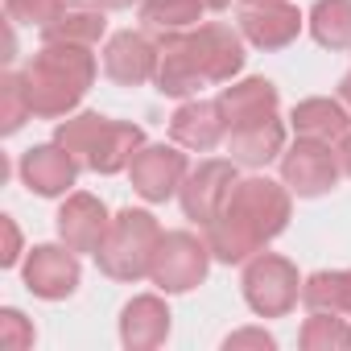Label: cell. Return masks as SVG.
I'll list each match as a JSON object with an SVG mask.
<instances>
[{"instance_id": "8992f818", "label": "cell", "mask_w": 351, "mask_h": 351, "mask_svg": "<svg viewBox=\"0 0 351 351\" xmlns=\"http://www.w3.org/2000/svg\"><path fill=\"white\" fill-rule=\"evenodd\" d=\"M339 178H343V157H339V145L298 136V141L281 153V182H285L298 199L330 195V191L339 186Z\"/></svg>"}, {"instance_id": "1f68e13d", "label": "cell", "mask_w": 351, "mask_h": 351, "mask_svg": "<svg viewBox=\"0 0 351 351\" xmlns=\"http://www.w3.org/2000/svg\"><path fill=\"white\" fill-rule=\"evenodd\" d=\"M0 232H5V252H0V265H5V269H17V265H21V252H25L17 219H13V215H5V219H0Z\"/></svg>"}, {"instance_id": "9a60e30c", "label": "cell", "mask_w": 351, "mask_h": 351, "mask_svg": "<svg viewBox=\"0 0 351 351\" xmlns=\"http://www.w3.org/2000/svg\"><path fill=\"white\" fill-rule=\"evenodd\" d=\"M169 326H173V314L157 293H136L124 310H120V343L128 351H153L169 339Z\"/></svg>"}, {"instance_id": "603a6c76", "label": "cell", "mask_w": 351, "mask_h": 351, "mask_svg": "<svg viewBox=\"0 0 351 351\" xmlns=\"http://www.w3.org/2000/svg\"><path fill=\"white\" fill-rule=\"evenodd\" d=\"M302 306L351 318V269H318L302 281Z\"/></svg>"}, {"instance_id": "7402d4cb", "label": "cell", "mask_w": 351, "mask_h": 351, "mask_svg": "<svg viewBox=\"0 0 351 351\" xmlns=\"http://www.w3.org/2000/svg\"><path fill=\"white\" fill-rule=\"evenodd\" d=\"M108 9H99L95 0L91 5H62V13L42 25V42H62V46H99V38L108 34Z\"/></svg>"}, {"instance_id": "8fae6325", "label": "cell", "mask_w": 351, "mask_h": 351, "mask_svg": "<svg viewBox=\"0 0 351 351\" xmlns=\"http://www.w3.org/2000/svg\"><path fill=\"white\" fill-rule=\"evenodd\" d=\"M302 25L306 17L289 0H240L236 5V29L256 50H285L289 42H298Z\"/></svg>"}, {"instance_id": "484cf974", "label": "cell", "mask_w": 351, "mask_h": 351, "mask_svg": "<svg viewBox=\"0 0 351 351\" xmlns=\"http://www.w3.org/2000/svg\"><path fill=\"white\" fill-rule=\"evenodd\" d=\"M298 343H302V351H351V322L343 314L310 310V318L302 322Z\"/></svg>"}, {"instance_id": "7c38bea8", "label": "cell", "mask_w": 351, "mask_h": 351, "mask_svg": "<svg viewBox=\"0 0 351 351\" xmlns=\"http://www.w3.org/2000/svg\"><path fill=\"white\" fill-rule=\"evenodd\" d=\"M161 42L149 38V29H120L104 46V75L120 87H141L157 75Z\"/></svg>"}, {"instance_id": "4fadbf2b", "label": "cell", "mask_w": 351, "mask_h": 351, "mask_svg": "<svg viewBox=\"0 0 351 351\" xmlns=\"http://www.w3.org/2000/svg\"><path fill=\"white\" fill-rule=\"evenodd\" d=\"M54 228H58V240L66 248H75L79 256L83 252L95 256L99 244H104V236H108V228H112V215H108L104 199H95L87 191H71L62 199L58 215H54Z\"/></svg>"}, {"instance_id": "f546056e", "label": "cell", "mask_w": 351, "mask_h": 351, "mask_svg": "<svg viewBox=\"0 0 351 351\" xmlns=\"http://www.w3.org/2000/svg\"><path fill=\"white\" fill-rule=\"evenodd\" d=\"M34 339H38V330L21 310H13V306L0 310V347L5 351H29Z\"/></svg>"}, {"instance_id": "d6a6232c", "label": "cell", "mask_w": 351, "mask_h": 351, "mask_svg": "<svg viewBox=\"0 0 351 351\" xmlns=\"http://www.w3.org/2000/svg\"><path fill=\"white\" fill-rule=\"evenodd\" d=\"M339 99L347 104V112H351V71L343 75V83H339Z\"/></svg>"}, {"instance_id": "d6986e66", "label": "cell", "mask_w": 351, "mask_h": 351, "mask_svg": "<svg viewBox=\"0 0 351 351\" xmlns=\"http://www.w3.org/2000/svg\"><path fill=\"white\" fill-rule=\"evenodd\" d=\"M145 145V128L141 124H128V120H104L91 153H87V169L91 173H104V178H112V173L128 169L132 157L141 153Z\"/></svg>"}, {"instance_id": "4316f807", "label": "cell", "mask_w": 351, "mask_h": 351, "mask_svg": "<svg viewBox=\"0 0 351 351\" xmlns=\"http://www.w3.org/2000/svg\"><path fill=\"white\" fill-rule=\"evenodd\" d=\"M104 120H108V116H99V112H71V116H62V120L54 124V141L79 161V169H87V153H91V145H95Z\"/></svg>"}, {"instance_id": "ba28073f", "label": "cell", "mask_w": 351, "mask_h": 351, "mask_svg": "<svg viewBox=\"0 0 351 351\" xmlns=\"http://www.w3.org/2000/svg\"><path fill=\"white\" fill-rule=\"evenodd\" d=\"M236 182H240V165H236L232 157L199 161V165L186 173L182 191H178L182 215H186V219H195L199 228H207V223L223 211V203H228V195H232V186H236Z\"/></svg>"}, {"instance_id": "7a4b0ae2", "label": "cell", "mask_w": 351, "mask_h": 351, "mask_svg": "<svg viewBox=\"0 0 351 351\" xmlns=\"http://www.w3.org/2000/svg\"><path fill=\"white\" fill-rule=\"evenodd\" d=\"M95 54L91 46H62V42H42V50L25 62V87L34 116L42 120H62L71 116L83 95L95 83Z\"/></svg>"}, {"instance_id": "e0dca14e", "label": "cell", "mask_w": 351, "mask_h": 351, "mask_svg": "<svg viewBox=\"0 0 351 351\" xmlns=\"http://www.w3.org/2000/svg\"><path fill=\"white\" fill-rule=\"evenodd\" d=\"M228 153L244 169H265L269 161H281V153H285V124L277 116L240 124L228 132Z\"/></svg>"}, {"instance_id": "44dd1931", "label": "cell", "mask_w": 351, "mask_h": 351, "mask_svg": "<svg viewBox=\"0 0 351 351\" xmlns=\"http://www.w3.org/2000/svg\"><path fill=\"white\" fill-rule=\"evenodd\" d=\"M289 124L298 136H310V141H326V145H343L347 132H351V112L343 99H326V95H310L302 104H293L289 112Z\"/></svg>"}, {"instance_id": "30bf717a", "label": "cell", "mask_w": 351, "mask_h": 351, "mask_svg": "<svg viewBox=\"0 0 351 351\" xmlns=\"http://www.w3.org/2000/svg\"><path fill=\"white\" fill-rule=\"evenodd\" d=\"M186 46H191V58L207 87L232 83L244 71V34L232 25H219V21L195 25V29H186Z\"/></svg>"}, {"instance_id": "277c9868", "label": "cell", "mask_w": 351, "mask_h": 351, "mask_svg": "<svg viewBox=\"0 0 351 351\" xmlns=\"http://www.w3.org/2000/svg\"><path fill=\"white\" fill-rule=\"evenodd\" d=\"M240 289H244L248 310L261 314V318H285L302 302V277H298L293 261H285L277 252H265V248L252 261H244Z\"/></svg>"}, {"instance_id": "cb8c5ba5", "label": "cell", "mask_w": 351, "mask_h": 351, "mask_svg": "<svg viewBox=\"0 0 351 351\" xmlns=\"http://www.w3.org/2000/svg\"><path fill=\"white\" fill-rule=\"evenodd\" d=\"M306 25L322 50H351V0H314Z\"/></svg>"}, {"instance_id": "ffe728a7", "label": "cell", "mask_w": 351, "mask_h": 351, "mask_svg": "<svg viewBox=\"0 0 351 351\" xmlns=\"http://www.w3.org/2000/svg\"><path fill=\"white\" fill-rule=\"evenodd\" d=\"M219 112H223V124L228 132L240 128V124H252V120H265V116H277V87L269 79H232L223 91H219Z\"/></svg>"}, {"instance_id": "5b68a950", "label": "cell", "mask_w": 351, "mask_h": 351, "mask_svg": "<svg viewBox=\"0 0 351 351\" xmlns=\"http://www.w3.org/2000/svg\"><path fill=\"white\" fill-rule=\"evenodd\" d=\"M211 261L215 256H211L207 240H199L195 232H165L161 244H157L149 281L161 293H191V289H199L207 281Z\"/></svg>"}, {"instance_id": "e575fe53", "label": "cell", "mask_w": 351, "mask_h": 351, "mask_svg": "<svg viewBox=\"0 0 351 351\" xmlns=\"http://www.w3.org/2000/svg\"><path fill=\"white\" fill-rule=\"evenodd\" d=\"M199 5H203L207 13H223V9H232V0H199Z\"/></svg>"}, {"instance_id": "52a82bcc", "label": "cell", "mask_w": 351, "mask_h": 351, "mask_svg": "<svg viewBox=\"0 0 351 351\" xmlns=\"http://www.w3.org/2000/svg\"><path fill=\"white\" fill-rule=\"evenodd\" d=\"M21 281L34 298L42 302H66L79 281H83V269H79V252L66 248L62 240L58 244H38L25 252L21 261Z\"/></svg>"}, {"instance_id": "5bb4252c", "label": "cell", "mask_w": 351, "mask_h": 351, "mask_svg": "<svg viewBox=\"0 0 351 351\" xmlns=\"http://www.w3.org/2000/svg\"><path fill=\"white\" fill-rule=\"evenodd\" d=\"M17 173L38 199H66L75 178H79V161L58 141H46V145H34L21 153Z\"/></svg>"}, {"instance_id": "6da1fadb", "label": "cell", "mask_w": 351, "mask_h": 351, "mask_svg": "<svg viewBox=\"0 0 351 351\" xmlns=\"http://www.w3.org/2000/svg\"><path fill=\"white\" fill-rule=\"evenodd\" d=\"M289 215L293 191L285 182L265 178V173H252L232 186L223 211L203 228V240L219 265H244L289 228Z\"/></svg>"}, {"instance_id": "3957f363", "label": "cell", "mask_w": 351, "mask_h": 351, "mask_svg": "<svg viewBox=\"0 0 351 351\" xmlns=\"http://www.w3.org/2000/svg\"><path fill=\"white\" fill-rule=\"evenodd\" d=\"M161 223L153 211L145 207H124L112 215V228L95 252V265L104 277L112 281H141L149 277L153 269V256H157V244H161Z\"/></svg>"}, {"instance_id": "83f0119b", "label": "cell", "mask_w": 351, "mask_h": 351, "mask_svg": "<svg viewBox=\"0 0 351 351\" xmlns=\"http://www.w3.org/2000/svg\"><path fill=\"white\" fill-rule=\"evenodd\" d=\"M29 116H34V104H29L25 71H5V75H0V132H5V136L21 132V124Z\"/></svg>"}, {"instance_id": "ac0fdd59", "label": "cell", "mask_w": 351, "mask_h": 351, "mask_svg": "<svg viewBox=\"0 0 351 351\" xmlns=\"http://www.w3.org/2000/svg\"><path fill=\"white\" fill-rule=\"evenodd\" d=\"M157 91L169 95V99H195L207 83L191 58V46H186V34H165L161 38V58H157V75H153Z\"/></svg>"}, {"instance_id": "2e32d148", "label": "cell", "mask_w": 351, "mask_h": 351, "mask_svg": "<svg viewBox=\"0 0 351 351\" xmlns=\"http://www.w3.org/2000/svg\"><path fill=\"white\" fill-rule=\"evenodd\" d=\"M169 136L173 145H182L191 153H211L219 141H228V124L215 99H186L178 112L169 116Z\"/></svg>"}, {"instance_id": "836d02e7", "label": "cell", "mask_w": 351, "mask_h": 351, "mask_svg": "<svg viewBox=\"0 0 351 351\" xmlns=\"http://www.w3.org/2000/svg\"><path fill=\"white\" fill-rule=\"evenodd\" d=\"M339 157H343V173H351V132H347V141L339 145Z\"/></svg>"}, {"instance_id": "9c48e42d", "label": "cell", "mask_w": 351, "mask_h": 351, "mask_svg": "<svg viewBox=\"0 0 351 351\" xmlns=\"http://www.w3.org/2000/svg\"><path fill=\"white\" fill-rule=\"evenodd\" d=\"M191 173V161L182 153V145H141V153L132 157L128 165V178H132V191L145 199V203H165L182 191Z\"/></svg>"}, {"instance_id": "4dcf8cb0", "label": "cell", "mask_w": 351, "mask_h": 351, "mask_svg": "<svg viewBox=\"0 0 351 351\" xmlns=\"http://www.w3.org/2000/svg\"><path fill=\"white\" fill-rule=\"evenodd\" d=\"M244 347H252V351H273L277 339H273L265 326H244V330H232V335L223 339V351H244Z\"/></svg>"}, {"instance_id": "d590c367", "label": "cell", "mask_w": 351, "mask_h": 351, "mask_svg": "<svg viewBox=\"0 0 351 351\" xmlns=\"http://www.w3.org/2000/svg\"><path fill=\"white\" fill-rule=\"evenodd\" d=\"M95 5H99V9H132L136 0H95Z\"/></svg>"}, {"instance_id": "d4e9b609", "label": "cell", "mask_w": 351, "mask_h": 351, "mask_svg": "<svg viewBox=\"0 0 351 351\" xmlns=\"http://www.w3.org/2000/svg\"><path fill=\"white\" fill-rule=\"evenodd\" d=\"M199 0H141V29L165 38V34H186L203 21Z\"/></svg>"}, {"instance_id": "f1b7e54d", "label": "cell", "mask_w": 351, "mask_h": 351, "mask_svg": "<svg viewBox=\"0 0 351 351\" xmlns=\"http://www.w3.org/2000/svg\"><path fill=\"white\" fill-rule=\"evenodd\" d=\"M66 0H5V13H9V25H50L58 13H62Z\"/></svg>"}]
</instances>
